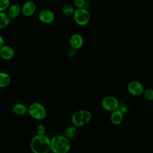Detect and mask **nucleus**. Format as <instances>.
<instances>
[{"label":"nucleus","instance_id":"1","mask_svg":"<svg viewBox=\"0 0 153 153\" xmlns=\"http://www.w3.org/2000/svg\"><path fill=\"white\" fill-rule=\"evenodd\" d=\"M30 149L33 153H48L50 150V139L45 134H37L31 140Z\"/></svg>","mask_w":153,"mask_h":153},{"label":"nucleus","instance_id":"2","mask_svg":"<svg viewBox=\"0 0 153 153\" xmlns=\"http://www.w3.org/2000/svg\"><path fill=\"white\" fill-rule=\"evenodd\" d=\"M70 148L71 143L65 136L57 135L50 140V150L54 153H67Z\"/></svg>","mask_w":153,"mask_h":153},{"label":"nucleus","instance_id":"3","mask_svg":"<svg viewBox=\"0 0 153 153\" xmlns=\"http://www.w3.org/2000/svg\"><path fill=\"white\" fill-rule=\"evenodd\" d=\"M91 119V114L85 109L75 112L72 116V122L75 127H81L87 124Z\"/></svg>","mask_w":153,"mask_h":153},{"label":"nucleus","instance_id":"4","mask_svg":"<svg viewBox=\"0 0 153 153\" xmlns=\"http://www.w3.org/2000/svg\"><path fill=\"white\" fill-rule=\"evenodd\" d=\"M72 16L76 24L80 26L87 25L89 23L91 18L89 11L87 8H84L75 9Z\"/></svg>","mask_w":153,"mask_h":153},{"label":"nucleus","instance_id":"5","mask_svg":"<svg viewBox=\"0 0 153 153\" xmlns=\"http://www.w3.org/2000/svg\"><path fill=\"white\" fill-rule=\"evenodd\" d=\"M27 112L33 118L41 120L46 117V109L43 105L38 102L32 103L27 108Z\"/></svg>","mask_w":153,"mask_h":153},{"label":"nucleus","instance_id":"6","mask_svg":"<svg viewBox=\"0 0 153 153\" xmlns=\"http://www.w3.org/2000/svg\"><path fill=\"white\" fill-rule=\"evenodd\" d=\"M102 106L106 111L112 112L118 109L119 103L116 97L112 96H108L103 99L102 101Z\"/></svg>","mask_w":153,"mask_h":153},{"label":"nucleus","instance_id":"7","mask_svg":"<svg viewBox=\"0 0 153 153\" xmlns=\"http://www.w3.org/2000/svg\"><path fill=\"white\" fill-rule=\"evenodd\" d=\"M39 20L44 24H50L53 23L55 19V15L53 11L49 9H43L38 14Z\"/></svg>","mask_w":153,"mask_h":153},{"label":"nucleus","instance_id":"8","mask_svg":"<svg viewBox=\"0 0 153 153\" xmlns=\"http://www.w3.org/2000/svg\"><path fill=\"white\" fill-rule=\"evenodd\" d=\"M127 89L128 92L134 96H140L144 90L142 84L137 81H130L127 85Z\"/></svg>","mask_w":153,"mask_h":153},{"label":"nucleus","instance_id":"9","mask_svg":"<svg viewBox=\"0 0 153 153\" xmlns=\"http://www.w3.org/2000/svg\"><path fill=\"white\" fill-rule=\"evenodd\" d=\"M69 44L72 48L77 50L82 48L84 44V39L79 33H74L70 38Z\"/></svg>","mask_w":153,"mask_h":153},{"label":"nucleus","instance_id":"10","mask_svg":"<svg viewBox=\"0 0 153 153\" xmlns=\"http://www.w3.org/2000/svg\"><path fill=\"white\" fill-rule=\"evenodd\" d=\"M36 11V5L32 1L25 2L21 7V13L26 17L32 16Z\"/></svg>","mask_w":153,"mask_h":153},{"label":"nucleus","instance_id":"11","mask_svg":"<svg viewBox=\"0 0 153 153\" xmlns=\"http://www.w3.org/2000/svg\"><path fill=\"white\" fill-rule=\"evenodd\" d=\"M14 56L13 48L8 45H4L0 48V57L6 60H11Z\"/></svg>","mask_w":153,"mask_h":153},{"label":"nucleus","instance_id":"12","mask_svg":"<svg viewBox=\"0 0 153 153\" xmlns=\"http://www.w3.org/2000/svg\"><path fill=\"white\" fill-rule=\"evenodd\" d=\"M21 13V7L17 4L10 5L7 9V14L10 19H14L18 17Z\"/></svg>","mask_w":153,"mask_h":153},{"label":"nucleus","instance_id":"13","mask_svg":"<svg viewBox=\"0 0 153 153\" xmlns=\"http://www.w3.org/2000/svg\"><path fill=\"white\" fill-rule=\"evenodd\" d=\"M123 120V114L118 109L111 112V121L114 125L120 124Z\"/></svg>","mask_w":153,"mask_h":153},{"label":"nucleus","instance_id":"14","mask_svg":"<svg viewBox=\"0 0 153 153\" xmlns=\"http://www.w3.org/2000/svg\"><path fill=\"white\" fill-rule=\"evenodd\" d=\"M12 110L14 114L17 115H23L27 112V107L23 103H17L14 105Z\"/></svg>","mask_w":153,"mask_h":153},{"label":"nucleus","instance_id":"15","mask_svg":"<svg viewBox=\"0 0 153 153\" xmlns=\"http://www.w3.org/2000/svg\"><path fill=\"white\" fill-rule=\"evenodd\" d=\"M11 82V77L8 74L0 72V88L7 87Z\"/></svg>","mask_w":153,"mask_h":153},{"label":"nucleus","instance_id":"16","mask_svg":"<svg viewBox=\"0 0 153 153\" xmlns=\"http://www.w3.org/2000/svg\"><path fill=\"white\" fill-rule=\"evenodd\" d=\"M10 18L5 11H0V29L5 28L10 22Z\"/></svg>","mask_w":153,"mask_h":153},{"label":"nucleus","instance_id":"17","mask_svg":"<svg viewBox=\"0 0 153 153\" xmlns=\"http://www.w3.org/2000/svg\"><path fill=\"white\" fill-rule=\"evenodd\" d=\"M75 9L74 8V7L72 5L65 4L62 8V12L64 15L67 16H70L73 15L75 11Z\"/></svg>","mask_w":153,"mask_h":153},{"label":"nucleus","instance_id":"18","mask_svg":"<svg viewBox=\"0 0 153 153\" xmlns=\"http://www.w3.org/2000/svg\"><path fill=\"white\" fill-rule=\"evenodd\" d=\"M76 127L75 126H69V127H68L65 132V137H67L68 139H71L73 138L75 136L76 134Z\"/></svg>","mask_w":153,"mask_h":153},{"label":"nucleus","instance_id":"19","mask_svg":"<svg viewBox=\"0 0 153 153\" xmlns=\"http://www.w3.org/2000/svg\"><path fill=\"white\" fill-rule=\"evenodd\" d=\"M73 4L76 8H87V3L86 0H73Z\"/></svg>","mask_w":153,"mask_h":153},{"label":"nucleus","instance_id":"20","mask_svg":"<svg viewBox=\"0 0 153 153\" xmlns=\"http://www.w3.org/2000/svg\"><path fill=\"white\" fill-rule=\"evenodd\" d=\"M10 5V0H0V11H5Z\"/></svg>","mask_w":153,"mask_h":153},{"label":"nucleus","instance_id":"21","mask_svg":"<svg viewBox=\"0 0 153 153\" xmlns=\"http://www.w3.org/2000/svg\"><path fill=\"white\" fill-rule=\"evenodd\" d=\"M145 97L150 101L153 100V90L151 88H147L143 90V92Z\"/></svg>","mask_w":153,"mask_h":153},{"label":"nucleus","instance_id":"22","mask_svg":"<svg viewBox=\"0 0 153 153\" xmlns=\"http://www.w3.org/2000/svg\"><path fill=\"white\" fill-rule=\"evenodd\" d=\"M36 131L38 134H44L45 132V128L44 125L39 124L37 126Z\"/></svg>","mask_w":153,"mask_h":153},{"label":"nucleus","instance_id":"23","mask_svg":"<svg viewBox=\"0 0 153 153\" xmlns=\"http://www.w3.org/2000/svg\"><path fill=\"white\" fill-rule=\"evenodd\" d=\"M75 50L73 49V48H71L68 51V55L70 56V57H73L75 54Z\"/></svg>","mask_w":153,"mask_h":153},{"label":"nucleus","instance_id":"24","mask_svg":"<svg viewBox=\"0 0 153 153\" xmlns=\"http://www.w3.org/2000/svg\"><path fill=\"white\" fill-rule=\"evenodd\" d=\"M4 45V39L3 37L0 35V48Z\"/></svg>","mask_w":153,"mask_h":153}]
</instances>
